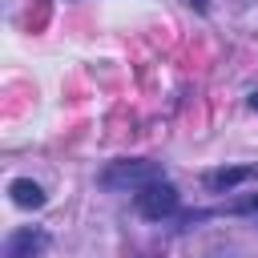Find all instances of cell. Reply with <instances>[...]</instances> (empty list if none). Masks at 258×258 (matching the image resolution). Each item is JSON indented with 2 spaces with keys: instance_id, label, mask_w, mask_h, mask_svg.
I'll use <instances>...</instances> for the list:
<instances>
[{
  "instance_id": "6da1fadb",
  "label": "cell",
  "mask_w": 258,
  "mask_h": 258,
  "mask_svg": "<svg viewBox=\"0 0 258 258\" xmlns=\"http://www.w3.org/2000/svg\"><path fill=\"white\" fill-rule=\"evenodd\" d=\"M165 173H161V165L157 161H145V157H133V161H113L105 173H101V185L105 189H113V194H137V189H145V185H153V181H161Z\"/></svg>"
},
{
  "instance_id": "7a4b0ae2",
  "label": "cell",
  "mask_w": 258,
  "mask_h": 258,
  "mask_svg": "<svg viewBox=\"0 0 258 258\" xmlns=\"http://www.w3.org/2000/svg\"><path fill=\"white\" fill-rule=\"evenodd\" d=\"M173 210H177V185H169L165 177L153 181V185H145V189H137V214H141V218L161 222V218H169Z\"/></svg>"
},
{
  "instance_id": "3957f363",
  "label": "cell",
  "mask_w": 258,
  "mask_h": 258,
  "mask_svg": "<svg viewBox=\"0 0 258 258\" xmlns=\"http://www.w3.org/2000/svg\"><path fill=\"white\" fill-rule=\"evenodd\" d=\"M44 246H48V234H44V230H36V226H20V230L8 234V242H4V258H40Z\"/></svg>"
},
{
  "instance_id": "277c9868",
  "label": "cell",
  "mask_w": 258,
  "mask_h": 258,
  "mask_svg": "<svg viewBox=\"0 0 258 258\" xmlns=\"http://www.w3.org/2000/svg\"><path fill=\"white\" fill-rule=\"evenodd\" d=\"M250 177H258V165H222V169H210L206 173V189L226 194V189H234V185H242Z\"/></svg>"
},
{
  "instance_id": "5b68a950",
  "label": "cell",
  "mask_w": 258,
  "mask_h": 258,
  "mask_svg": "<svg viewBox=\"0 0 258 258\" xmlns=\"http://www.w3.org/2000/svg\"><path fill=\"white\" fill-rule=\"evenodd\" d=\"M8 194H12V202H16L20 210H40V206H44V189H40L32 177H16V181L8 185Z\"/></svg>"
},
{
  "instance_id": "8992f818",
  "label": "cell",
  "mask_w": 258,
  "mask_h": 258,
  "mask_svg": "<svg viewBox=\"0 0 258 258\" xmlns=\"http://www.w3.org/2000/svg\"><path fill=\"white\" fill-rule=\"evenodd\" d=\"M189 4H194V8H198V12H206V8H210V4H206V0H189Z\"/></svg>"
},
{
  "instance_id": "52a82bcc",
  "label": "cell",
  "mask_w": 258,
  "mask_h": 258,
  "mask_svg": "<svg viewBox=\"0 0 258 258\" xmlns=\"http://www.w3.org/2000/svg\"><path fill=\"white\" fill-rule=\"evenodd\" d=\"M250 105H254V109H258V93H254V97H250Z\"/></svg>"
}]
</instances>
